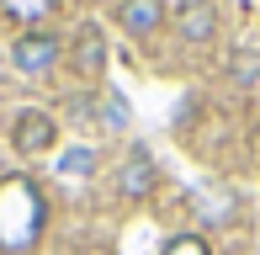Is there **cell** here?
Listing matches in <instances>:
<instances>
[{
  "label": "cell",
  "mask_w": 260,
  "mask_h": 255,
  "mask_svg": "<svg viewBox=\"0 0 260 255\" xmlns=\"http://www.w3.org/2000/svg\"><path fill=\"white\" fill-rule=\"evenodd\" d=\"M159 186V165L144 154V149H127V160L117 165V192L122 197H149Z\"/></svg>",
  "instance_id": "4"
},
{
  "label": "cell",
  "mask_w": 260,
  "mask_h": 255,
  "mask_svg": "<svg viewBox=\"0 0 260 255\" xmlns=\"http://www.w3.org/2000/svg\"><path fill=\"white\" fill-rule=\"evenodd\" d=\"M43 224H48V202H43L38 181L6 176V181H0V255H27V250H38Z\"/></svg>",
  "instance_id": "1"
},
{
  "label": "cell",
  "mask_w": 260,
  "mask_h": 255,
  "mask_svg": "<svg viewBox=\"0 0 260 255\" xmlns=\"http://www.w3.org/2000/svg\"><path fill=\"white\" fill-rule=\"evenodd\" d=\"M58 53H64V43H58L53 32H21V38L11 43V64H16L21 75H48L58 64Z\"/></svg>",
  "instance_id": "2"
},
{
  "label": "cell",
  "mask_w": 260,
  "mask_h": 255,
  "mask_svg": "<svg viewBox=\"0 0 260 255\" xmlns=\"http://www.w3.org/2000/svg\"><path fill=\"white\" fill-rule=\"evenodd\" d=\"M69 64H75V75H80V80H96L101 69H106V38H101V27H80V32H75Z\"/></svg>",
  "instance_id": "7"
},
{
  "label": "cell",
  "mask_w": 260,
  "mask_h": 255,
  "mask_svg": "<svg viewBox=\"0 0 260 255\" xmlns=\"http://www.w3.org/2000/svg\"><path fill=\"white\" fill-rule=\"evenodd\" d=\"M117 27L127 38H154L165 27V0H117Z\"/></svg>",
  "instance_id": "3"
},
{
  "label": "cell",
  "mask_w": 260,
  "mask_h": 255,
  "mask_svg": "<svg viewBox=\"0 0 260 255\" xmlns=\"http://www.w3.org/2000/svg\"><path fill=\"white\" fill-rule=\"evenodd\" d=\"M53 138H58V128H53L48 112H21L16 128H11V144L21 154H43V149H53Z\"/></svg>",
  "instance_id": "6"
},
{
  "label": "cell",
  "mask_w": 260,
  "mask_h": 255,
  "mask_svg": "<svg viewBox=\"0 0 260 255\" xmlns=\"http://www.w3.org/2000/svg\"><path fill=\"white\" fill-rule=\"evenodd\" d=\"M229 75L239 80V85H250V80H260V53H255V48H239V53L229 59Z\"/></svg>",
  "instance_id": "8"
},
{
  "label": "cell",
  "mask_w": 260,
  "mask_h": 255,
  "mask_svg": "<svg viewBox=\"0 0 260 255\" xmlns=\"http://www.w3.org/2000/svg\"><path fill=\"white\" fill-rule=\"evenodd\" d=\"M58 170H64V176H90V170H96V154H90V149H75V154L58 160Z\"/></svg>",
  "instance_id": "10"
},
{
  "label": "cell",
  "mask_w": 260,
  "mask_h": 255,
  "mask_svg": "<svg viewBox=\"0 0 260 255\" xmlns=\"http://www.w3.org/2000/svg\"><path fill=\"white\" fill-rule=\"evenodd\" d=\"M175 32H181V43H191V48L212 43V38H218V6H212V0H191V6H181Z\"/></svg>",
  "instance_id": "5"
},
{
  "label": "cell",
  "mask_w": 260,
  "mask_h": 255,
  "mask_svg": "<svg viewBox=\"0 0 260 255\" xmlns=\"http://www.w3.org/2000/svg\"><path fill=\"white\" fill-rule=\"evenodd\" d=\"M159 255H212V250H207V239H202V234H175Z\"/></svg>",
  "instance_id": "9"
}]
</instances>
